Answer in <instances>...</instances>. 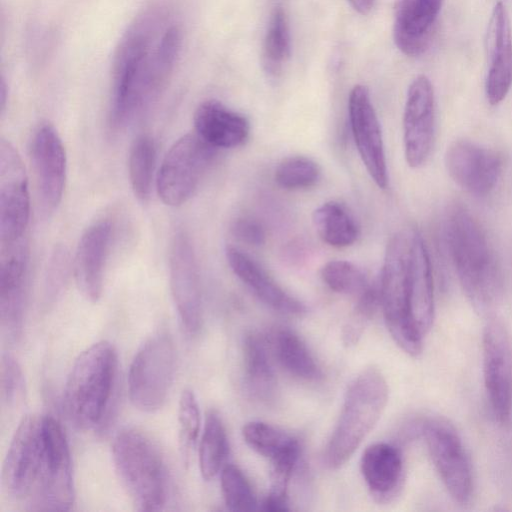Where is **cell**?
Returning <instances> with one entry per match:
<instances>
[{"mask_svg":"<svg viewBox=\"0 0 512 512\" xmlns=\"http://www.w3.org/2000/svg\"><path fill=\"white\" fill-rule=\"evenodd\" d=\"M245 443L271 461L300 449L299 442L284 431L261 421H251L242 429Z\"/></svg>","mask_w":512,"mask_h":512,"instance_id":"4dcf8cb0","label":"cell"},{"mask_svg":"<svg viewBox=\"0 0 512 512\" xmlns=\"http://www.w3.org/2000/svg\"><path fill=\"white\" fill-rule=\"evenodd\" d=\"M312 222L321 240L333 247L351 246L359 237L353 215L338 201H327L315 209Z\"/></svg>","mask_w":512,"mask_h":512,"instance_id":"83f0119b","label":"cell"},{"mask_svg":"<svg viewBox=\"0 0 512 512\" xmlns=\"http://www.w3.org/2000/svg\"><path fill=\"white\" fill-rule=\"evenodd\" d=\"M274 355L290 375L305 381L322 377L320 367L303 340L292 330L280 328L272 337Z\"/></svg>","mask_w":512,"mask_h":512,"instance_id":"4316f807","label":"cell"},{"mask_svg":"<svg viewBox=\"0 0 512 512\" xmlns=\"http://www.w3.org/2000/svg\"><path fill=\"white\" fill-rule=\"evenodd\" d=\"M488 72L485 93L491 105L501 103L512 86V32L507 10L497 2L487 31Z\"/></svg>","mask_w":512,"mask_h":512,"instance_id":"44dd1931","label":"cell"},{"mask_svg":"<svg viewBox=\"0 0 512 512\" xmlns=\"http://www.w3.org/2000/svg\"><path fill=\"white\" fill-rule=\"evenodd\" d=\"M176 355L171 337L151 336L135 354L128 373V391L139 410L153 412L165 403L175 373Z\"/></svg>","mask_w":512,"mask_h":512,"instance_id":"9c48e42d","label":"cell"},{"mask_svg":"<svg viewBox=\"0 0 512 512\" xmlns=\"http://www.w3.org/2000/svg\"><path fill=\"white\" fill-rule=\"evenodd\" d=\"M323 282L334 292L358 297L370 284L364 272L346 260H331L320 271Z\"/></svg>","mask_w":512,"mask_h":512,"instance_id":"836d02e7","label":"cell"},{"mask_svg":"<svg viewBox=\"0 0 512 512\" xmlns=\"http://www.w3.org/2000/svg\"><path fill=\"white\" fill-rule=\"evenodd\" d=\"M226 259L233 273L264 304L288 316H302L306 306L286 292L253 258L241 249L226 247Z\"/></svg>","mask_w":512,"mask_h":512,"instance_id":"7402d4cb","label":"cell"},{"mask_svg":"<svg viewBox=\"0 0 512 512\" xmlns=\"http://www.w3.org/2000/svg\"><path fill=\"white\" fill-rule=\"evenodd\" d=\"M6 493L31 510L67 511L74 502L65 432L52 415L28 414L18 424L3 463Z\"/></svg>","mask_w":512,"mask_h":512,"instance_id":"7a4b0ae2","label":"cell"},{"mask_svg":"<svg viewBox=\"0 0 512 512\" xmlns=\"http://www.w3.org/2000/svg\"><path fill=\"white\" fill-rule=\"evenodd\" d=\"M232 234L248 245L260 246L266 241L265 227L251 217L237 218L232 224Z\"/></svg>","mask_w":512,"mask_h":512,"instance_id":"f35d334b","label":"cell"},{"mask_svg":"<svg viewBox=\"0 0 512 512\" xmlns=\"http://www.w3.org/2000/svg\"><path fill=\"white\" fill-rule=\"evenodd\" d=\"M68 265V251L64 247H56L51 254L46 272L45 291L47 297L54 296L61 289L66 279Z\"/></svg>","mask_w":512,"mask_h":512,"instance_id":"74e56055","label":"cell"},{"mask_svg":"<svg viewBox=\"0 0 512 512\" xmlns=\"http://www.w3.org/2000/svg\"><path fill=\"white\" fill-rule=\"evenodd\" d=\"M291 40L287 17L282 8L274 10L263 44V61L267 72L276 75L289 59Z\"/></svg>","mask_w":512,"mask_h":512,"instance_id":"1f68e13d","label":"cell"},{"mask_svg":"<svg viewBox=\"0 0 512 512\" xmlns=\"http://www.w3.org/2000/svg\"><path fill=\"white\" fill-rule=\"evenodd\" d=\"M444 0H395L393 39L410 57L428 49Z\"/></svg>","mask_w":512,"mask_h":512,"instance_id":"ffe728a7","label":"cell"},{"mask_svg":"<svg viewBox=\"0 0 512 512\" xmlns=\"http://www.w3.org/2000/svg\"><path fill=\"white\" fill-rule=\"evenodd\" d=\"M0 253V319L9 337L20 334L26 300L29 248L24 238L1 246Z\"/></svg>","mask_w":512,"mask_h":512,"instance_id":"ac0fdd59","label":"cell"},{"mask_svg":"<svg viewBox=\"0 0 512 512\" xmlns=\"http://www.w3.org/2000/svg\"><path fill=\"white\" fill-rule=\"evenodd\" d=\"M226 430L215 411L207 413L199 446V468L203 479H213L220 470L228 454Z\"/></svg>","mask_w":512,"mask_h":512,"instance_id":"f1b7e54d","label":"cell"},{"mask_svg":"<svg viewBox=\"0 0 512 512\" xmlns=\"http://www.w3.org/2000/svg\"><path fill=\"white\" fill-rule=\"evenodd\" d=\"M156 164V146L148 135L138 136L132 143L129 160V179L135 197L146 202L150 198Z\"/></svg>","mask_w":512,"mask_h":512,"instance_id":"f546056e","label":"cell"},{"mask_svg":"<svg viewBox=\"0 0 512 512\" xmlns=\"http://www.w3.org/2000/svg\"><path fill=\"white\" fill-rule=\"evenodd\" d=\"M179 444L183 457L187 458L200 431V412L197 399L190 389L182 391L178 407Z\"/></svg>","mask_w":512,"mask_h":512,"instance_id":"d590c367","label":"cell"},{"mask_svg":"<svg viewBox=\"0 0 512 512\" xmlns=\"http://www.w3.org/2000/svg\"><path fill=\"white\" fill-rule=\"evenodd\" d=\"M7 95H8V90H7V85L5 83V80L4 78L1 79V85H0V109H1V113L4 112L5 110V107H6V102H7Z\"/></svg>","mask_w":512,"mask_h":512,"instance_id":"60d3db41","label":"cell"},{"mask_svg":"<svg viewBox=\"0 0 512 512\" xmlns=\"http://www.w3.org/2000/svg\"><path fill=\"white\" fill-rule=\"evenodd\" d=\"M483 378L493 415L501 424L510 420L512 408V339L506 326L490 320L482 336Z\"/></svg>","mask_w":512,"mask_h":512,"instance_id":"4fadbf2b","label":"cell"},{"mask_svg":"<svg viewBox=\"0 0 512 512\" xmlns=\"http://www.w3.org/2000/svg\"><path fill=\"white\" fill-rule=\"evenodd\" d=\"M113 237V224L100 219L82 234L74 258V275L82 294L92 302L103 291L106 263Z\"/></svg>","mask_w":512,"mask_h":512,"instance_id":"d6986e66","label":"cell"},{"mask_svg":"<svg viewBox=\"0 0 512 512\" xmlns=\"http://www.w3.org/2000/svg\"><path fill=\"white\" fill-rule=\"evenodd\" d=\"M169 281L182 327L190 336L202 325V295L197 258L189 234L178 229L169 252Z\"/></svg>","mask_w":512,"mask_h":512,"instance_id":"7c38bea8","label":"cell"},{"mask_svg":"<svg viewBox=\"0 0 512 512\" xmlns=\"http://www.w3.org/2000/svg\"><path fill=\"white\" fill-rule=\"evenodd\" d=\"M115 469L140 511H159L168 498V475L157 446L141 431L125 428L112 444Z\"/></svg>","mask_w":512,"mask_h":512,"instance_id":"8992f818","label":"cell"},{"mask_svg":"<svg viewBox=\"0 0 512 512\" xmlns=\"http://www.w3.org/2000/svg\"><path fill=\"white\" fill-rule=\"evenodd\" d=\"M433 465L451 498L467 504L473 492L470 459L452 424L442 418L424 421L420 428Z\"/></svg>","mask_w":512,"mask_h":512,"instance_id":"30bf717a","label":"cell"},{"mask_svg":"<svg viewBox=\"0 0 512 512\" xmlns=\"http://www.w3.org/2000/svg\"><path fill=\"white\" fill-rule=\"evenodd\" d=\"M321 178V168L306 156H292L282 160L275 169L276 184L286 190H303L315 186Z\"/></svg>","mask_w":512,"mask_h":512,"instance_id":"d6a6232c","label":"cell"},{"mask_svg":"<svg viewBox=\"0 0 512 512\" xmlns=\"http://www.w3.org/2000/svg\"><path fill=\"white\" fill-rule=\"evenodd\" d=\"M448 251L462 288L479 312H488L502 293V275L487 236L463 206L452 207L445 223Z\"/></svg>","mask_w":512,"mask_h":512,"instance_id":"3957f363","label":"cell"},{"mask_svg":"<svg viewBox=\"0 0 512 512\" xmlns=\"http://www.w3.org/2000/svg\"><path fill=\"white\" fill-rule=\"evenodd\" d=\"M348 112L359 156L374 183L385 189L388 185V171L382 130L366 86L356 85L352 88Z\"/></svg>","mask_w":512,"mask_h":512,"instance_id":"9a60e30c","label":"cell"},{"mask_svg":"<svg viewBox=\"0 0 512 512\" xmlns=\"http://www.w3.org/2000/svg\"><path fill=\"white\" fill-rule=\"evenodd\" d=\"M408 303L412 322L424 337L434 320V286L428 250L415 229H412Z\"/></svg>","mask_w":512,"mask_h":512,"instance_id":"cb8c5ba5","label":"cell"},{"mask_svg":"<svg viewBox=\"0 0 512 512\" xmlns=\"http://www.w3.org/2000/svg\"><path fill=\"white\" fill-rule=\"evenodd\" d=\"M387 401V382L378 369L367 368L350 382L324 452V461L329 468L337 469L350 459L376 425Z\"/></svg>","mask_w":512,"mask_h":512,"instance_id":"5b68a950","label":"cell"},{"mask_svg":"<svg viewBox=\"0 0 512 512\" xmlns=\"http://www.w3.org/2000/svg\"><path fill=\"white\" fill-rule=\"evenodd\" d=\"M445 164L459 187L470 194L486 196L497 185L503 160L495 150L468 140H457L448 147Z\"/></svg>","mask_w":512,"mask_h":512,"instance_id":"e0dca14e","label":"cell"},{"mask_svg":"<svg viewBox=\"0 0 512 512\" xmlns=\"http://www.w3.org/2000/svg\"><path fill=\"white\" fill-rule=\"evenodd\" d=\"M412 229L390 237L384 255L379 286L386 326L395 343L407 354L422 351L423 336L415 328L408 303V277Z\"/></svg>","mask_w":512,"mask_h":512,"instance_id":"52a82bcc","label":"cell"},{"mask_svg":"<svg viewBox=\"0 0 512 512\" xmlns=\"http://www.w3.org/2000/svg\"><path fill=\"white\" fill-rule=\"evenodd\" d=\"M355 11L362 15L370 13L374 6L375 0H347Z\"/></svg>","mask_w":512,"mask_h":512,"instance_id":"ab89813d","label":"cell"},{"mask_svg":"<svg viewBox=\"0 0 512 512\" xmlns=\"http://www.w3.org/2000/svg\"><path fill=\"white\" fill-rule=\"evenodd\" d=\"M434 135L433 86L425 75H419L409 85L403 113L404 152L410 167H420L428 160Z\"/></svg>","mask_w":512,"mask_h":512,"instance_id":"2e32d148","label":"cell"},{"mask_svg":"<svg viewBox=\"0 0 512 512\" xmlns=\"http://www.w3.org/2000/svg\"><path fill=\"white\" fill-rule=\"evenodd\" d=\"M245 381L249 393L256 399L268 402L276 392V377L266 340L249 333L243 342Z\"/></svg>","mask_w":512,"mask_h":512,"instance_id":"484cf974","label":"cell"},{"mask_svg":"<svg viewBox=\"0 0 512 512\" xmlns=\"http://www.w3.org/2000/svg\"><path fill=\"white\" fill-rule=\"evenodd\" d=\"M117 373V353L108 341L94 343L75 360L63 390V408L80 429L101 423L107 412Z\"/></svg>","mask_w":512,"mask_h":512,"instance_id":"277c9868","label":"cell"},{"mask_svg":"<svg viewBox=\"0 0 512 512\" xmlns=\"http://www.w3.org/2000/svg\"><path fill=\"white\" fill-rule=\"evenodd\" d=\"M1 400L12 405L20 400L24 393V378L18 362L9 354L1 357L0 372Z\"/></svg>","mask_w":512,"mask_h":512,"instance_id":"8d00e7d4","label":"cell"},{"mask_svg":"<svg viewBox=\"0 0 512 512\" xmlns=\"http://www.w3.org/2000/svg\"><path fill=\"white\" fill-rule=\"evenodd\" d=\"M221 491L227 508L231 511L257 509V499L245 474L229 464L221 470Z\"/></svg>","mask_w":512,"mask_h":512,"instance_id":"e575fe53","label":"cell"},{"mask_svg":"<svg viewBox=\"0 0 512 512\" xmlns=\"http://www.w3.org/2000/svg\"><path fill=\"white\" fill-rule=\"evenodd\" d=\"M30 156L39 207L44 215H50L62 200L67 173L65 147L51 123H41L35 129Z\"/></svg>","mask_w":512,"mask_h":512,"instance_id":"5bb4252c","label":"cell"},{"mask_svg":"<svg viewBox=\"0 0 512 512\" xmlns=\"http://www.w3.org/2000/svg\"><path fill=\"white\" fill-rule=\"evenodd\" d=\"M182 32L151 9L128 27L115 50L109 114L111 131L126 128L159 98L179 57Z\"/></svg>","mask_w":512,"mask_h":512,"instance_id":"6da1fadb","label":"cell"},{"mask_svg":"<svg viewBox=\"0 0 512 512\" xmlns=\"http://www.w3.org/2000/svg\"><path fill=\"white\" fill-rule=\"evenodd\" d=\"M30 216L28 178L22 159L6 139L0 141V245L25 238Z\"/></svg>","mask_w":512,"mask_h":512,"instance_id":"8fae6325","label":"cell"},{"mask_svg":"<svg viewBox=\"0 0 512 512\" xmlns=\"http://www.w3.org/2000/svg\"><path fill=\"white\" fill-rule=\"evenodd\" d=\"M217 150L195 132L177 139L156 176L157 193L163 203L172 207L186 203L212 165Z\"/></svg>","mask_w":512,"mask_h":512,"instance_id":"ba28073f","label":"cell"},{"mask_svg":"<svg viewBox=\"0 0 512 512\" xmlns=\"http://www.w3.org/2000/svg\"><path fill=\"white\" fill-rule=\"evenodd\" d=\"M194 132L216 149L242 146L249 138L250 123L245 116L210 99L196 108Z\"/></svg>","mask_w":512,"mask_h":512,"instance_id":"603a6c76","label":"cell"},{"mask_svg":"<svg viewBox=\"0 0 512 512\" xmlns=\"http://www.w3.org/2000/svg\"><path fill=\"white\" fill-rule=\"evenodd\" d=\"M363 478L378 501L394 497L403 481L402 454L388 443H375L366 448L360 462Z\"/></svg>","mask_w":512,"mask_h":512,"instance_id":"d4e9b609","label":"cell"}]
</instances>
